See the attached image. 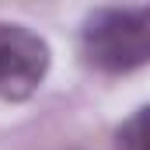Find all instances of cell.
<instances>
[{"instance_id":"obj_1","label":"cell","mask_w":150,"mask_h":150,"mask_svg":"<svg viewBox=\"0 0 150 150\" xmlns=\"http://www.w3.org/2000/svg\"><path fill=\"white\" fill-rule=\"evenodd\" d=\"M80 52L101 74H133L150 63V7H98L84 18Z\"/></svg>"},{"instance_id":"obj_2","label":"cell","mask_w":150,"mask_h":150,"mask_svg":"<svg viewBox=\"0 0 150 150\" xmlns=\"http://www.w3.org/2000/svg\"><path fill=\"white\" fill-rule=\"evenodd\" d=\"M49 42L18 21H0V101H28L49 74Z\"/></svg>"},{"instance_id":"obj_3","label":"cell","mask_w":150,"mask_h":150,"mask_svg":"<svg viewBox=\"0 0 150 150\" xmlns=\"http://www.w3.org/2000/svg\"><path fill=\"white\" fill-rule=\"evenodd\" d=\"M115 150H150V105L136 108L115 129Z\"/></svg>"}]
</instances>
